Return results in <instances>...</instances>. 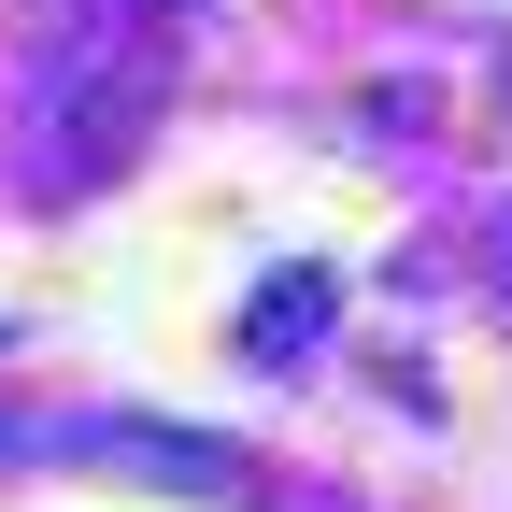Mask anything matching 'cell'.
<instances>
[{"label":"cell","mask_w":512,"mask_h":512,"mask_svg":"<svg viewBox=\"0 0 512 512\" xmlns=\"http://www.w3.org/2000/svg\"><path fill=\"white\" fill-rule=\"evenodd\" d=\"M498 242H512V214H498ZM498 285H512V271H498Z\"/></svg>","instance_id":"obj_1"}]
</instances>
